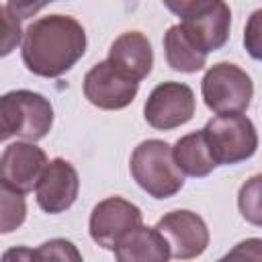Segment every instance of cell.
Returning a JSON list of instances; mask_svg holds the SVG:
<instances>
[{"label":"cell","instance_id":"6da1fadb","mask_svg":"<svg viewBox=\"0 0 262 262\" xmlns=\"http://www.w3.org/2000/svg\"><path fill=\"white\" fill-rule=\"evenodd\" d=\"M84 27L66 14H49L33 20L23 33L20 57L25 68L41 78H59L86 53Z\"/></svg>","mask_w":262,"mask_h":262},{"label":"cell","instance_id":"7a4b0ae2","mask_svg":"<svg viewBox=\"0 0 262 262\" xmlns=\"http://www.w3.org/2000/svg\"><path fill=\"white\" fill-rule=\"evenodd\" d=\"M133 180L154 199H170L184 186V174L174 162L172 145L162 139L141 141L129 160Z\"/></svg>","mask_w":262,"mask_h":262},{"label":"cell","instance_id":"3957f363","mask_svg":"<svg viewBox=\"0 0 262 262\" xmlns=\"http://www.w3.org/2000/svg\"><path fill=\"white\" fill-rule=\"evenodd\" d=\"M205 139L217 166H235L250 160L258 149V133L244 113H223L207 121Z\"/></svg>","mask_w":262,"mask_h":262},{"label":"cell","instance_id":"277c9868","mask_svg":"<svg viewBox=\"0 0 262 262\" xmlns=\"http://www.w3.org/2000/svg\"><path fill=\"white\" fill-rule=\"evenodd\" d=\"M201 94L207 108L215 115L244 113L252 102L254 84L239 66L219 61L205 72L201 80Z\"/></svg>","mask_w":262,"mask_h":262},{"label":"cell","instance_id":"5b68a950","mask_svg":"<svg viewBox=\"0 0 262 262\" xmlns=\"http://www.w3.org/2000/svg\"><path fill=\"white\" fill-rule=\"evenodd\" d=\"M196 111V98L188 84L162 82L158 84L143 106V117L149 127L158 131H170L186 125Z\"/></svg>","mask_w":262,"mask_h":262},{"label":"cell","instance_id":"8992f818","mask_svg":"<svg viewBox=\"0 0 262 262\" xmlns=\"http://www.w3.org/2000/svg\"><path fill=\"white\" fill-rule=\"evenodd\" d=\"M141 223L143 215L137 205L123 196H108L94 205L88 219V231L94 244L113 252V248Z\"/></svg>","mask_w":262,"mask_h":262},{"label":"cell","instance_id":"52a82bcc","mask_svg":"<svg viewBox=\"0 0 262 262\" xmlns=\"http://www.w3.org/2000/svg\"><path fill=\"white\" fill-rule=\"evenodd\" d=\"M158 233L166 239L170 258L192 260L201 256L209 246V227L201 215L188 209L166 213L156 223Z\"/></svg>","mask_w":262,"mask_h":262},{"label":"cell","instance_id":"ba28073f","mask_svg":"<svg viewBox=\"0 0 262 262\" xmlns=\"http://www.w3.org/2000/svg\"><path fill=\"white\" fill-rule=\"evenodd\" d=\"M139 82L127 78L119 72L108 59L94 63L84 76V96L86 100L102 111H121L127 108L135 94Z\"/></svg>","mask_w":262,"mask_h":262},{"label":"cell","instance_id":"9c48e42d","mask_svg":"<svg viewBox=\"0 0 262 262\" xmlns=\"http://www.w3.org/2000/svg\"><path fill=\"white\" fill-rule=\"evenodd\" d=\"M78 192H80L78 172L63 158H53L51 162H47L35 184L37 205L47 215H59L68 211L76 203Z\"/></svg>","mask_w":262,"mask_h":262},{"label":"cell","instance_id":"30bf717a","mask_svg":"<svg viewBox=\"0 0 262 262\" xmlns=\"http://www.w3.org/2000/svg\"><path fill=\"white\" fill-rule=\"evenodd\" d=\"M43 104L33 90H10L0 96V141L18 135L31 139L43 125Z\"/></svg>","mask_w":262,"mask_h":262},{"label":"cell","instance_id":"8fae6325","mask_svg":"<svg viewBox=\"0 0 262 262\" xmlns=\"http://www.w3.org/2000/svg\"><path fill=\"white\" fill-rule=\"evenodd\" d=\"M45 164L47 156L35 141H14L0 156V180L27 194L35 188Z\"/></svg>","mask_w":262,"mask_h":262},{"label":"cell","instance_id":"7c38bea8","mask_svg":"<svg viewBox=\"0 0 262 262\" xmlns=\"http://www.w3.org/2000/svg\"><path fill=\"white\" fill-rule=\"evenodd\" d=\"M108 61L123 72L127 78L141 82L149 76L154 68V49L149 39L139 31H127L119 35L111 49H108Z\"/></svg>","mask_w":262,"mask_h":262},{"label":"cell","instance_id":"4fadbf2b","mask_svg":"<svg viewBox=\"0 0 262 262\" xmlns=\"http://www.w3.org/2000/svg\"><path fill=\"white\" fill-rule=\"evenodd\" d=\"M184 33L190 37V41L203 51V53H213L221 49L229 41V31H231V10L229 6L219 0L211 10L186 18L180 23Z\"/></svg>","mask_w":262,"mask_h":262},{"label":"cell","instance_id":"5bb4252c","mask_svg":"<svg viewBox=\"0 0 262 262\" xmlns=\"http://www.w3.org/2000/svg\"><path fill=\"white\" fill-rule=\"evenodd\" d=\"M113 254L119 262H166L170 260V250L166 239L156 227H145L143 223L131 229L115 248Z\"/></svg>","mask_w":262,"mask_h":262},{"label":"cell","instance_id":"9a60e30c","mask_svg":"<svg viewBox=\"0 0 262 262\" xmlns=\"http://www.w3.org/2000/svg\"><path fill=\"white\" fill-rule=\"evenodd\" d=\"M172 156H174V162L180 168V172L186 176H192V178H205L217 168L203 129L182 135L174 143Z\"/></svg>","mask_w":262,"mask_h":262},{"label":"cell","instance_id":"2e32d148","mask_svg":"<svg viewBox=\"0 0 262 262\" xmlns=\"http://www.w3.org/2000/svg\"><path fill=\"white\" fill-rule=\"evenodd\" d=\"M164 53L166 61L172 70L182 72V74H194L205 68L207 63V53H203L190 37L184 33L182 25H172L166 35H164Z\"/></svg>","mask_w":262,"mask_h":262},{"label":"cell","instance_id":"e0dca14e","mask_svg":"<svg viewBox=\"0 0 262 262\" xmlns=\"http://www.w3.org/2000/svg\"><path fill=\"white\" fill-rule=\"evenodd\" d=\"M27 219V201L23 192L0 180V235L16 231Z\"/></svg>","mask_w":262,"mask_h":262},{"label":"cell","instance_id":"ac0fdd59","mask_svg":"<svg viewBox=\"0 0 262 262\" xmlns=\"http://www.w3.org/2000/svg\"><path fill=\"white\" fill-rule=\"evenodd\" d=\"M260 180H262L260 174L252 176L239 188V196H237V207H239L242 217L254 225L262 223V219H260Z\"/></svg>","mask_w":262,"mask_h":262},{"label":"cell","instance_id":"d6986e66","mask_svg":"<svg viewBox=\"0 0 262 262\" xmlns=\"http://www.w3.org/2000/svg\"><path fill=\"white\" fill-rule=\"evenodd\" d=\"M23 41L20 20L0 4V59L10 55Z\"/></svg>","mask_w":262,"mask_h":262},{"label":"cell","instance_id":"ffe728a7","mask_svg":"<svg viewBox=\"0 0 262 262\" xmlns=\"http://www.w3.org/2000/svg\"><path fill=\"white\" fill-rule=\"evenodd\" d=\"M35 258L37 260H82V254L76 250V246L70 239H49L43 242L39 246V250H35Z\"/></svg>","mask_w":262,"mask_h":262},{"label":"cell","instance_id":"44dd1931","mask_svg":"<svg viewBox=\"0 0 262 262\" xmlns=\"http://www.w3.org/2000/svg\"><path fill=\"white\" fill-rule=\"evenodd\" d=\"M162 2L172 14L186 20V18H192V16H199L211 10L219 0H162Z\"/></svg>","mask_w":262,"mask_h":262},{"label":"cell","instance_id":"7402d4cb","mask_svg":"<svg viewBox=\"0 0 262 262\" xmlns=\"http://www.w3.org/2000/svg\"><path fill=\"white\" fill-rule=\"evenodd\" d=\"M260 16H262V10H256L248 25H246V33H244V45L248 49V53L254 57V59H260L262 55V25H260Z\"/></svg>","mask_w":262,"mask_h":262},{"label":"cell","instance_id":"603a6c76","mask_svg":"<svg viewBox=\"0 0 262 262\" xmlns=\"http://www.w3.org/2000/svg\"><path fill=\"white\" fill-rule=\"evenodd\" d=\"M53 0H8L6 8L18 18V20H25V18H31L35 16L45 4H49Z\"/></svg>","mask_w":262,"mask_h":262}]
</instances>
